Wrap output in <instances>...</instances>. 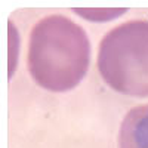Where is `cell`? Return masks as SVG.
Listing matches in <instances>:
<instances>
[{"label":"cell","instance_id":"3","mask_svg":"<svg viewBox=\"0 0 148 148\" xmlns=\"http://www.w3.org/2000/svg\"><path fill=\"white\" fill-rule=\"evenodd\" d=\"M120 148H148V104L138 105L126 114L119 135Z\"/></svg>","mask_w":148,"mask_h":148},{"label":"cell","instance_id":"1","mask_svg":"<svg viewBox=\"0 0 148 148\" xmlns=\"http://www.w3.org/2000/svg\"><path fill=\"white\" fill-rule=\"evenodd\" d=\"M89 62V37L79 24L62 15H51L34 25L28 46V70L43 89H74L86 76Z\"/></svg>","mask_w":148,"mask_h":148},{"label":"cell","instance_id":"2","mask_svg":"<svg viewBox=\"0 0 148 148\" xmlns=\"http://www.w3.org/2000/svg\"><path fill=\"white\" fill-rule=\"evenodd\" d=\"M98 70L116 92L148 96V21H129L110 30L99 45Z\"/></svg>","mask_w":148,"mask_h":148},{"label":"cell","instance_id":"4","mask_svg":"<svg viewBox=\"0 0 148 148\" xmlns=\"http://www.w3.org/2000/svg\"><path fill=\"white\" fill-rule=\"evenodd\" d=\"M73 12L82 15L84 19L90 21H110L125 14L126 9H107V8H90V9H73Z\"/></svg>","mask_w":148,"mask_h":148}]
</instances>
